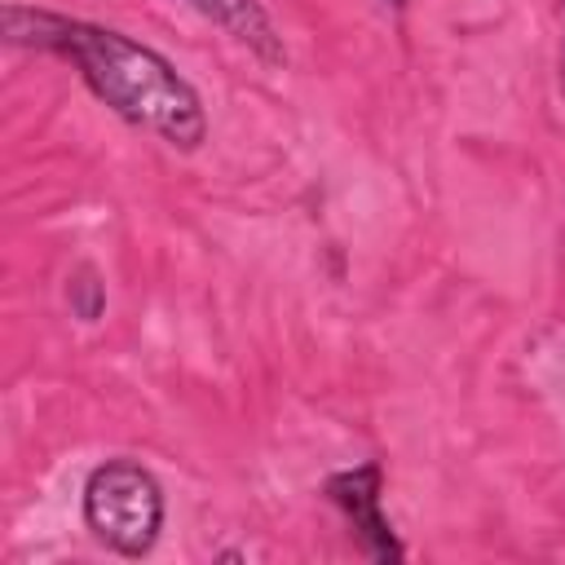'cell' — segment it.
Wrapping results in <instances>:
<instances>
[{
    "label": "cell",
    "instance_id": "obj_6",
    "mask_svg": "<svg viewBox=\"0 0 565 565\" xmlns=\"http://www.w3.org/2000/svg\"><path fill=\"white\" fill-rule=\"evenodd\" d=\"M384 4H406V0H384Z\"/></svg>",
    "mask_w": 565,
    "mask_h": 565
},
{
    "label": "cell",
    "instance_id": "obj_5",
    "mask_svg": "<svg viewBox=\"0 0 565 565\" xmlns=\"http://www.w3.org/2000/svg\"><path fill=\"white\" fill-rule=\"evenodd\" d=\"M561 79H565V53H561Z\"/></svg>",
    "mask_w": 565,
    "mask_h": 565
},
{
    "label": "cell",
    "instance_id": "obj_2",
    "mask_svg": "<svg viewBox=\"0 0 565 565\" xmlns=\"http://www.w3.org/2000/svg\"><path fill=\"white\" fill-rule=\"evenodd\" d=\"M84 525L119 556H146L163 530V490L137 459H106L84 481Z\"/></svg>",
    "mask_w": 565,
    "mask_h": 565
},
{
    "label": "cell",
    "instance_id": "obj_1",
    "mask_svg": "<svg viewBox=\"0 0 565 565\" xmlns=\"http://www.w3.org/2000/svg\"><path fill=\"white\" fill-rule=\"evenodd\" d=\"M4 40L66 57L84 75V84L97 93V102H106L132 128H146L177 150L203 146L207 115L194 84L150 44L115 26H97V22H79V18H62L26 4H4Z\"/></svg>",
    "mask_w": 565,
    "mask_h": 565
},
{
    "label": "cell",
    "instance_id": "obj_4",
    "mask_svg": "<svg viewBox=\"0 0 565 565\" xmlns=\"http://www.w3.org/2000/svg\"><path fill=\"white\" fill-rule=\"evenodd\" d=\"M185 4L199 9L203 18H212L221 31H230L238 44H247L265 62H282V40L260 0H185Z\"/></svg>",
    "mask_w": 565,
    "mask_h": 565
},
{
    "label": "cell",
    "instance_id": "obj_3",
    "mask_svg": "<svg viewBox=\"0 0 565 565\" xmlns=\"http://www.w3.org/2000/svg\"><path fill=\"white\" fill-rule=\"evenodd\" d=\"M380 486H384V472L380 463H358V468H344V472H331L327 477V499L344 512V521L358 530L362 547L375 556V561H397L402 556V543L393 539L384 512H380Z\"/></svg>",
    "mask_w": 565,
    "mask_h": 565
}]
</instances>
